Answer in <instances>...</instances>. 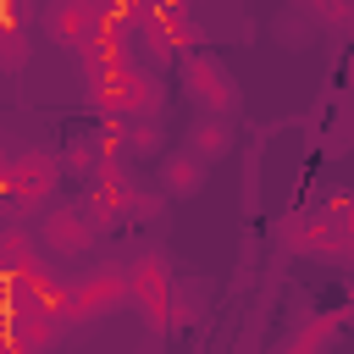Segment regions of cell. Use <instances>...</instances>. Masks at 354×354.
Masks as SVG:
<instances>
[{"label":"cell","mask_w":354,"mask_h":354,"mask_svg":"<svg viewBox=\"0 0 354 354\" xmlns=\"http://www.w3.org/2000/svg\"><path fill=\"white\" fill-rule=\"evenodd\" d=\"M282 243L288 249H310V254H326V249H337V232H332V221H326V210L321 216H293L288 227H282Z\"/></svg>","instance_id":"4fadbf2b"},{"label":"cell","mask_w":354,"mask_h":354,"mask_svg":"<svg viewBox=\"0 0 354 354\" xmlns=\"http://www.w3.org/2000/svg\"><path fill=\"white\" fill-rule=\"evenodd\" d=\"M188 149H194L199 160H221V155H232V116L199 111V122L188 127Z\"/></svg>","instance_id":"7c38bea8"},{"label":"cell","mask_w":354,"mask_h":354,"mask_svg":"<svg viewBox=\"0 0 354 354\" xmlns=\"http://www.w3.org/2000/svg\"><path fill=\"white\" fill-rule=\"evenodd\" d=\"M127 155H133V160H160V155H166V138H160V116L127 122Z\"/></svg>","instance_id":"9a60e30c"},{"label":"cell","mask_w":354,"mask_h":354,"mask_svg":"<svg viewBox=\"0 0 354 354\" xmlns=\"http://www.w3.org/2000/svg\"><path fill=\"white\" fill-rule=\"evenodd\" d=\"M33 238H39L44 254H55V260H77V254H88V243L100 238V227L88 221L83 205H61V210H50V216L39 221Z\"/></svg>","instance_id":"5b68a950"},{"label":"cell","mask_w":354,"mask_h":354,"mask_svg":"<svg viewBox=\"0 0 354 354\" xmlns=\"http://www.w3.org/2000/svg\"><path fill=\"white\" fill-rule=\"evenodd\" d=\"M6 288H11V310H17V304H39V310H61V315H66V299H72V282H61L44 260L17 266V271L6 277Z\"/></svg>","instance_id":"52a82bcc"},{"label":"cell","mask_w":354,"mask_h":354,"mask_svg":"<svg viewBox=\"0 0 354 354\" xmlns=\"http://www.w3.org/2000/svg\"><path fill=\"white\" fill-rule=\"evenodd\" d=\"M155 177H160V194L166 199H194L205 188V160L194 149H166L155 160Z\"/></svg>","instance_id":"9c48e42d"},{"label":"cell","mask_w":354,"mask_h":354,"mask_svg":"<svg viewBox=\"0 0 354 354\" xmlns=\"http://www.w3.org/2000/svg\"><path fill=\"white\" fill-rule=\"evenodd\" d=\"M28 0H0V33H28Z\"/></svg>","instance_id":"d6986e66"},{"label":"cell","mask_w":354,"mask_h":354,"mask_svg":"<svg viewBox=\"0 0 354 354\" xmlns=\"http://www.w3.org/2000/svg\"><path fill=\"white\" fill-rule=\"evenodd\" d=\"M127 288H133V304L144 310L149 326H166L171 321V288H177V271L160 260V254H138L127 266Z\"/></svg>","instance_id":"277c9868"},{"label":"cell","mask_w":354,"mask_h":354,"mask_svg":"<svg viewBox=\"0 0 354 354\" xmlns=\"http://www.w3.org/2000/svg\"><path fill=\"white\" fill-rule=\"evenodd\" d=\"M160 111H166V83H160V66H144V61H133V66H127L122 116H127V122H144V116H160Z\"/></svg>","instance_id":"ba28073f"},{"label":"cell","mask_w":354,"mask_h":354,"mask_svg":"<svg viewBox=\"0 0 354 354\" xmlns=\"http://www.w3.org/2000/svg\"><path fill=\"white\" fill-rule=\"evenodd\" d=\"M133 199H138L133 177H122V166H100V171L88 177L83 210H88V221H94L100 232H111V227H116L122 216H133Z\"/></svg>","instance_id":"8992f818"},{"label":"cell","mask_w":354,"mask_h":354,"mask_svg":"<svg viewBox=\"0 0 354 354\" xmlns=\"http://www.w3.org/2000/svg\"><path fill=\"white\" fill-rule=\"evenodd\" d=\"M133 299L127 288V266H94L88 277L72 282V299H66V321H100L111 310H122Z\"/></svg>","instance_id":"7a4b0ae2"},{"label":"cell","mask_w":354,"mask_h":354,"mask_svg":"<svg viewBox=\"0 0 354 354\" xmlns=\"http://www.w3.org/2000/svg\"><path fill=\"white\" fill-rule=\"evenodd\" d=\"M44 28H50V39H55V44L83 50V44L94 39L100 17H94V6H88V0H55V6H50V17H44Z\"/></svg>","instance_id":"30bf717a"},{"label":"cell","mask_w":354,"mask_h":354,"mask_svg":"<svg viewBox=\"0 0 354 354\" xmlns=\"http://www.w3.org/2000/svg\"><path fill=\"white\" fill-rule=\"evenodd\" d=\"M304 11H315L321 22H348L354 17V0H304Z\"/></svg>","instance_id":"ffe728a7"},{"label":"cell","mask_w":354,"mask_h":354,"mask_svg":"<svg viewBox=\"0 0 354 354\" xmlns=\"http://www.w3.org/2000/svg\"><path fill=\"white\" fill-rule=\"evenodd\" d=\"M183 88L199 111H216V116H232L238 111V77L221 66V55L210 50H188L183 61Z\"/></svg>","instance_id":"6da1fadb"},{"label":"cell","mask_w":354,"mask_h":354,"mask_svg":"<svg viewBox=\"0 0 354 354\" xmlns=\"http://www.w3.org/2000/svg\"><path fill=\"white\" fill-rule=\"evenodd\" d=\"M61 171H66V177H83V183L100 171V144H94V133H72V138H66Z\"/></svg>","instance_id":"5bb4252c"},{"label":"cell","mask_w":354,"mask_h":354,"mask_svg":"<svg viewBox=\"0 0 354 354\" xmlns=\"http://www.w3.org/2000/svg\"><path fill=\"white\" fill-rule=\"evenodd\" d=\"M0 199H6V155H0Z\"/></svg>","instance_id":"44dd1931"},{"label":"cell","mask_w":354,"mask_h":354,"mask_svg":"<svg viewBox=\"0 0 354 354\" xmlns=\"http://www.w3.org/2000/svg\"><path fill=\"white\" fill-rule=\"evenodd\" d=\"M61 177H66V171H61V155H50V149H22V155L6 160V199H11V205H44Z\"/></svg>","instance_id":"3957f363"},{"label":"cell","mask_w":354,"mask_h":354,"mask_svg":"<svg viewBox=\"0 0 354 354\" xmlns=\"http://www.w3.org/2000/svg\"><path fill=\"white\" fill-rule=\"evenodd\" d=\"M337 337V321H310V326H299L293 337H288V348H321V343H332Z\"/></svg>","instance_id":"e0dca14e"},{"label":"cell","mask_w":354,"mask_h":354,"mask_svg":"<svg viewBox=\"0 0 354 354\" xmlns=\"http://www.w3.org/2000/svg\"><path fill=\"white\" fill-rule=\"evenodd\" d=\"M66 315L61 310H39V304H17L11 310V348H50L61 337Z\"/></svg>","instance_id":"8fae6325"},{"label":"cell","mask_w":354,"mask_h":354,"mask_svg":"<svg viewBox=\"0 0 354 354\" xmlns=\"http://www.w3.org/2000/svg\"><path fill=\"white\" fill-rule=\"evenodd\" d=\"M28 66V33H0V72H22Z\"/></svg>","instance_id":"ac0fdd59"},{"label":"cell","mask_w":354,"mask_h":354,"mask_svg":"<svg viewBox=\"0 0 354 354\" xmlns=\"http://www.w3.org/2000/svg\"><path fill=\"white\" fill-rule=\"evenodd\" d=\"M326 221H332V232H337V254H354V194H348V188H337V194L326 199Z\"/></svg>","instance_id":"2e32d148"}]
</instances>
